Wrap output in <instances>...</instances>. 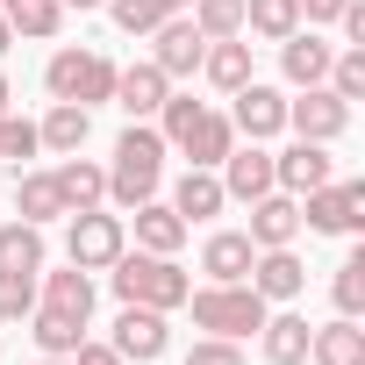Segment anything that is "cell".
Here are the masks:
<instances>
[{
	"label": "cell",
	"mask_w": 365,
	"mask_h": 365,
	"mask_svg": "<svg viewBox=\"0 0 365 365\" xmlns=\"http://www.w3.org/2000/svg\"><path fill=\"white\" fill-rule=\"evenodd\" d=\"M158 136H165V150H179L187 165H208V172L237 150L230 115L208 108V101H194V93H165V108H158Z\"/></svg>",
	"instance_id": "obj_1"
},
{
	"label": "cell",
	"mask_w": 365,
	"mask_h": 365,
	"mask_svg": "<svg viewBox=\"0 0 365 365\" xmlns=\"http://www.w3.org/2000/svg\"><path fill=\"white\" fill-rule=\"evenodd\" d=\"M108 287H115V301H122V308H158V315L187 308V294H194L187 265L165 258V251H122V258L108 265Z\"/></svg>",
	"instance_id": "obj_2"
},
{
	"label": "cell",
	"mask_w": 365,
	"mask_h": 365,
	"mask_svg": "<svg viewBox=\"0 0 365 365\" xmlns=\"http://www.w3.org/2000/svg\"><path fill=\"white\" fill-rule=\"evenodd\" d=\"M158 179H165V136L150 122H129L115 136V165H108V201L115 208H136L158 194Z\"/></svg>",
	"instance_id": "obj_3"
},
{
	"label": "cell",
	"mask_w": 365,
	"mask_h": 365,
	"mask_svg": "<svg viewBox=\"0 0 365 365\" xmlns=\"http://www.w3.org/2000/svg\"><path fill=\"white\" fill-rule=\"evenodd\" d=\"M187 308H194V329H208V336H251L265 315H272V301H258L251 294V279H208L201 294H187Z\"/></svg>",
	"instance_id": "obj_4"
},
{
	"label": "cell",
	"mask_w": 365,
	"mask_h": 365,
	"mask_svg": "<svg viewBox=\"0 0 365 365\" xmlns=\"http://www.w3.org/2000/svg\"><path fill=\"white\" fill-rule=\"evenodd\" d=\"M43 86H51V101L101 108V101H115V58H108V51H79V43H65V51H51Z\"/></svg>",
	"instance_id": "obj_5"
},
{
	"label": "cell",
	"mask_w": 365,
	"mask_h": 365,
	"mask_svg": "<svg viewBox=\"0 0 365 365\" xmlns=\"http://www.w3.org/2000/svg\"><path fill=\"white\" fill-rule=\"evenodd\" d=\"M122 251H129L122 215H108V208H79V215H65V265H79V272H108Z\"/></svg>",
	"instance_id": "obj_6"
},
{
	"label": "cell",
	"mask_w": 365,
	"mask_h": 365,
	"mask_svg": "<svg viewBox=\"0 0 365 365\" xmlns=\"http://www.w3.org/2000/svg\"><path fill=\"white\" fill-rule=\"evenodd\" d=\"M358 222H365V179H322L315 194H301V230L351 237Z\"/></svg>",
	"instance_id": "obj_7"
},
{
	"label": "cell",
	"mask_w": 365,
	"mask_h": 365,
	"mask_svg": "<svg viewBox=\"0 0 365 365\" xmlns=\"http://www.w3.org/2000/svg\"><path fill=\"white\" fill-rule=\"evenodd\" d=\"M322 179H336V158H329V143H308V136H294L287 150H272V187L279 194H315Z\"/></svg>",
	"instance_id": "obj_8"
},
{
	"label": "cell",
	"mask_w": 365,
	"mask_h": 365,
	"mask_svg": "<svg viewBox=\"0 0 365 365\" xmlns=\"http://www.w3.org/2000/svg\"><path fill=\"white\" fill-rule=\"evenodd\" d=\"M287 129L308 143H336L351 129V101H336L329 86H301V101H287Z\"/></svg>",
	"instance_id": "obj_9"
},
{
	"label": "cell",
	"mask_w": 365,
	"mask_h": 365,
	"mask_svg": "<svg viewBox=\"0 0 365 365\" xmlns=\"http://www.w3.org/2000/svg\"><path fill=\"white\" fill-rule=\"evenodd\" d=\"M230 101H237V108H230V129H237V136L265 143V136H279V129H287V93H279V86H258V79H244Z\"/></svg>",
	"instance_id": "obj_10"
},
{
	"label": "cell",
	"mask_w": 365,
	"mask_h": 365,
	"mask_svg": "<svg viewBox=\"0 0 365 365\" xmlns=\"http://www.w3.org/2000/svg\"><path fill=\"white\" fill-rule=\"evenodd\" d=\"M150 36H158L150 65H158L165 79H194V72H201V58H208V36H201V29H194L187 15H165V22L150 29Z\"/></svg>",
	"instance_id": "obj_11"
},
{
	"label": "cell",
	"mask_w": 365,
	"mask_h": 365,
	"mask_svg": "<svg viewBox=\"0 0 365 365\" xmlns=\"http://www.w3.org/2000/svg\"><path fill=\"white\" fill-rule=\"evenodd\" d=\"M108 344L122 351V365H158V358H165V344H172V329H165V315H158V308H122Z\"/></svg>",
	"instance_id": "obj_12"
},
{
	"label": "cell",
	"mask_w": 365,
	"mask_h": 365,
	"mask_svg": "<svg viewBox=\"0 0 365 365\" xmlns=\"http://www.w3.org/2000/svg\"><path fill=\"white\" fill-rule=\"evenodd\" d=\"M165 93H172V79L143 58V65H115V108L129 115V122H150L158 108H165Z\"/></svg>",
	"instance_id": "obj_13"
},
{
	"label": "cell",
	"mask_w": 365,
	"mask_h": 365,
	"mask_svg": "<svg viewBox=\"0 0 365 365\" xmlns=\"http://www.w3.org/2000/svg\"><path fill=\"white\" fill-rule=\"evenodd\" d=\"M244 237H251L258 251L294 244V237H301V201H294V194H279V187H272V194H258V201H251V230H244Z\"/></svg>",
	"instance_id": "obj_14"
},
{
	"label": "cell",
	"mask_w": 365,
	"mask_h": 365,
	"mask_svg": "<svg viewBox=\"0 0 365 365\" xmlns=\"http://www.w3.org/2000/svg\"><path fill=\"white\" fill-rule=\"evenodd\" d=\"M244 279H251V294H258V301H294V294L308 287V265L294 258V244H279V251H258Z\"/></svg>",
	"instance_id": "obj_15"
},
{
	"label": "cell",
	"mask_w": 365,
	"mask_h": 365,
	"mask_svg": "<svg viewBox=\"0 0 365 365\" xmlns=\"http://www.w3.org/2000/svg\"><path fill=\"white\" fill-rule=\"evenodd\" d=\"M215 179H222L230 201H258V194H272V150L265 143H244V150H230L215 165Z\"/></svg>",
	"instance_id": "obj_16"
},
{
	"label": "cell",
	"mask_w": 365,
	"mask_h": 365,
	"mask_svg": "<svg viewBox=\"0 0 365 365\" xmlns=\"http://www.w3.org/2000/svg\"><path fill=\"white\" fill-rule=\"evenodd\" d=\"M230 208V194H222V179L208 172V165H187V172H179V187H172V215L179 222H208V215H222Z\"/></svg>",
	"instance_id": "obj_17"
},
{
	"label": "cell",
	"mask_w": 365,
	"mask_h": 365,
	"mask_svg": "<svg viewBox=\"0 0 365 365\" xmlns=\"http://www.w3.org/2000/svg\"><path fill=\"white\" fill-rule=\"evenodd\" d=\"M51 179H58V194H65V215H79V208H101L108 201V165H93V158H58L51 165Z\"/></svg>",
	"instance_id": "obj_18"
},
{
	"label": "cell",
	"mask_w": 365,
	"mask_h": 365,
	"mask_svg": "<svg viewBox=\"0 0 365 365\" xmlns=\"http://www.w3.org/2000/svg\"><path fill=\"white\" fill-rule=\"evenodd\" d=\"M329 58H336V43H322L315 29H294V36L279 43V72H287V86H322V79H329Z\"/></svg>",
	"instance_id": "obj_19"
},
{
	"label": "cell",
	"mask_w": 365,
	"mask_h": 365,
	"mask_svg": "<svg viewBox=\"0 0 365 365\" xmlns=\"http://www.w3.org/2000/svg\"><path fill=\"white\" fill-rule=\"evenodd\" d=\"M86 136H93V108H79V101H51V115L36 122V143L58 150V158L86 150Z\"/></svg>",
	"instance_id": "obj_20"
},
{
	"label": "cell",
	"mask_w": 365,
	"mask_h": 365,
	"mask_svg": "<svg viewBox=\"0 0 365 365\" xmlns=\"http://www.w3.org/2000/svg\"><path fill=\"white\" fill-rule=\"evenodd\" d=\"M308 358H315V365H365V329H358V315L315 322V329H308Z\"/></svg>",
	"instance_id": "obj_21"
},
{
	"label": "cell",
	"mask_w": 365,
	"mask_h": 365,
	"mask_svg": "<svg viewBox=\"0 0 365 365\" xmlns=\"http://www.w3.org/2000/svg\"><path fill=\"white\" fill-rule=\"evenodd\" d=\"M179 244H187V222L172 215V201H136V251H165V258H179Z\"/></svg>",
	"instance_id": "obj_22"
},
{
	"label": "cell",
	"mask_w": 365,
	"mask_h": 365,
	"mask_svg": "<svg viewBox=\"0 0 365 365\" xmlns=\"http://www.w3.org/2000/svg\"><path fill=\"white\" fill-rule=\"evenodd\" d=\"M251 258H258V244H251L244 230H215V237L201 244V272H208V279H244Z\"/></svg>",
	"instance_id": "obj_23"
},
{
	"label": "cell",
	"mask_w": 365,
	"mask_h": 365,
	"mask_svg": "<svg viewBox=\"0 0 365 365\" xmlns=\"http://www.w3.org/2000/svg\"><path fill=\"white\" fill-rule=\"evenodd\" d=\"M29 336H36V351H43V358H72V351H79V336H86V322H79V315H65V308H43V301H36V308H29Z\"/></svg>",
	"instance_id": "obj_24"
},
{
	"label": "cell",
	"mask_w": 365,
	"mask_h": 365,
	"mask_svg": "<svg viewBox=\"0 0 365 365\" xmlns=\"http://www.w3.org/2000/svg\"><path fill=\"white\" fill-rule=\"evenodd\" d=\"M15 215L36 222V230L65 215V194H58V179H51V172H15Z\"/></svg>",
	"instance_id": "obj_25"
},
{
	"label": "cell",
	"mask_w": 365,
	"mask_h": 365,
	"mask_svg": "<svg viewBox=\"0 0 365 365\" xmlns=\"http://www.w3.org/2000/svg\"><path fill=\"white\" fill-rule=\"evenodd\" d=\"M308 315H265L258 322V336H265V358L272 365H308Z\"/></svg>",
	"instance_id": "obj_26"
},
{
	"label": "cell",
	"mask_w": 365,
	"mask_h": 365,
	"mask_svg": "<svg viewBox=\"0 0 365 365\" xmlns=\"http://www.w3.org/2000/svg\"><path fill=\"white\" fill-rule=\"evenodd\" d=\"M43 258H51V244H43V230L36 222H8L0 230V272H43Z\"/></svg>",
	"instance_id": "obj_27"
},
{
	"label": "cell",
	"mask_w": 365,
	"mask_h": 365,
	"mask_svg": "<svg viewBox=\"0 0 365 365\" xmlns=\"http://www.w3.org/2000/svg\"><path fill=\"white\" fill-rule=\"evenodd\" d=\"M43 308H65L79 322H93V272L65 265V272H43Z\"/></svg>",
	"instance_id": "obj_28"
},
{
	"label": "cell",
	"mask_w": 365,
	"mask_h": 365,
	"mask_svg": "<svg viewBox=\"0 0 365 365\" xmlns=\"http://www.w3.org/2000/svg\"><path fill=\"white\" fill-rule=\"evenodd\" d=\"M201 72H208V86H222V93H237V86L251 79V43H244V36H222V43H208V58H201Z\"/></svg>",
	"instance_id": "obj_29"
},
{
	"label": "cell",
	"mask_w": 365,
	"mask_h": 365,
	"mask_svg": "<svg viewBox=\"0 0 365 365\" xmlns=\"http://www.w3.org/2000/svg\"><path fill=\"white\" fill-rule=\"evenodd\" d=\"M0 15H8V29L29 36V43H51V36L65 29V8H58V0H8Z\"/></svg>",
	"instance_id": "obj_30"
},
{
	"label": "cell",
	"mask_w": 365,
	"mask_h": 365,
	"mask_svg": "<svg viewBox=\"0 0 365 365\" xmlns=\"http://www.w3.org/2000/svg\"><path fill=\"white\" fill-rule=\"evenodd\" d=\"M244 29L265 43H287L301 29V0H244Z\"/></svg>",
	"instance_id": "obj_31"
},
{
	"label": "cell",
	"mask_w": 365,
	"mask_h": 365,
	"mask_svg": "<svg viewBox=\"0 0 365 365\" xmlns=\"http://www.w3.org/2000/svg\"><path fill=\"white\" fill-rule=\"evenodd\" d=\"M187 22H194L208 43H222V36H244V0H194V8H187Z\"/></svg>",
	"instance_id": "obj_32"
},
{
	"label": "cell",
	"mask_w": 365,
	"mask_h": 365,
	"mask_svg": "<svg viewBox=\"0 0 365 365\" xmlns=\"http://www.w3.org/2000/svg\"><path fill=\"white\" fill-rule=\"evenodd\" d=\"M101 8L115 15V29H122V36H150V29H158V22L172 15L165 0H101Z\"/></svg>",
	"instance_id": "obj_33"
},
{
	"label": "cell",
	"mask_w": 365,
	"mask_h": 365,
	"mask_svg": "<svg viewBox=\"0 0 365 365\" xmlns=\"http://www.w3.org/2000/svg\"><path fill=\"white\" fill-rule=\"evenodd\" d=\"M336 101H365V51H336L329 58V79H322Z\"/></svg>",
	"instance_id": "obj_34"
},
{
	"label": "cell",
	"mask_w": 365,
	"mask_h": 365,
	"mask_svg": "<svg viewBox=\"0 0 365 365\" xmlns=\"http://www.w3.org/2000/svg\"><path fill=\"white\" fill-rule=\"evenodd\" d=\"M329 294H336V315H358V308H365V251H351V258L336 265Z\"/></svg>",
	"instance_id": "obj_35"
},
{
	"label": "cell",
	"mask_w": 365,
	"mask_h": 365,
	"mask_svg": "<svg viewBox=\"0 0 365 365\" xmlns=\"http://www.w3.org/2000/svg\"><path fill=\"white\" fill-rule=\"evenodd\" d=\"M36 308V272H0V322H22Z\"/></svg>",
	"instance_id": "obj_36"
},
{
	"label": "cell",
	"mask_w": 365,
	"mask_h": 365,
	"mask_svg": "<svg viewBox=\"0 0 365 365\" xmlns=\"http://www.w3.org/2000/svg\"><path fill=\"white\" fill-rule=\"evenodd\" d=\"M43 143H36V122H22V115H0V158H15V172H22V158H36Z\"/></svg>",
	"instance_id": "obj_37"
},
{
	"label": "cell",
	"mask_w": 365,
	"mask_h": 365,
	"mask_svg": "<svg viewBox=\"0 0 365 365\" xmlns=\"http://www.w3.org/2000/svg\"><path fill=\"white\" fill-rule=\"evenodd\" d=\"M187 365H251V358H244L230 336H201V344L187 351Z\"/></svg>",
	"instance_id": "obj_38"
},
{
	"label": "cell",
	"mask_w": 365,
	"mask_h": 365,
	"mask_svg": "<svg viewBox=\"0 0 365 365\" xmlns=\"http://www.w3.org/2000/svg\"><path fill=\"white\" fill-rule=\"evenodd\" d=\"M72 365H122V351H115V344H101V336H79Z\"/></svg>",
	"instance_id": "obj_39"
},
{
	"label": "cell",
	"mask_w": 365,
	"mask_h": 365,
	"mask_svg": "<svg viewBox=\"0 0 365 365\" xmlns=\"http://www.w3.org/2000/svg\"><path fill=\"white\" fill-rule=\"evenodd\" d=\"M344 15V0H301V22L315 29V22H336Z\"/></svg>",
	"instance_id": "obj_40"
},
{
	"label": "cell",
	"mask_w": 365,
	"mask_h": 365,
	"mask_svg": "<svg viewBox=\"0 0 365 365\" xmlns=\"http://www.w3.org/2000/svg\"><path fill=\"white\" fill-rule=\"evenodd\" d=\"M8 43H15V29H8V15H0V58H8Z\"/></svg>",
	"instance_id": "obj_41"
},
{
	"label": "cell",
	"mask_w": 365,
	"mask_h": 365,
	"mask_svg": "<svg viewBox=\"0 0 365 365\" xmlns=\"http://www.w3.org/2000/svg\"><path fill=\"white\" fill-rule=\"evenodd\" d=\"M8 101H15V93H8V72H0V115H8Z\"/></svg>",
	"instance_id": "obj_42"
},
{
	"label": "cell",
	"mask_w": 365,
	"mask_h": 365,
	"mask_svg": "<svg viewBox=\"0 0 365 365\" xmlns=\"http://www.w3.org/2000/svg\"><path fill=\"white\" fill-rule=\"evenodd\" d=\"M58 8H79V15H86V8H101V0H58Z\"/></svg>",
	"instance_id": "obj_43"
},
{
	"label": "cell",
	"mask_w": 365,
	"mask_h": 365,
	"mask_svg": "<svg viewBox=\"0 0 365 365\" xmlns=\"http://www.w3.org/2000/svg\"><path fill=\"white\" fill-rule=\"evenodd\" d=\"M165 8H172V15H187V8H194V0H165Z\"/></svg>",
	"instance_id": "obj_44"
},
{
	"label": "cell",
	"mask_w": 365,
	"mask_h": 365,
	"mask_svg": "<svg viewBox=\"0 0 365 365\" xmlns=\"http://www.w3.org/2000/svg\"><path fill=\"white\" fill-rule=\"evenodd\" d=\"M36 365H72V358H36Z\"/></svg>",
	"instance_id": "obj_45"
}]
</instances>
